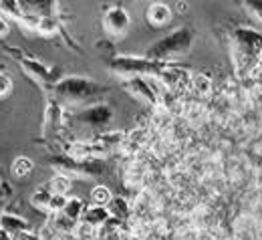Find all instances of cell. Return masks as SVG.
I'll list each match as a JSON object with an SVG mask.
<instances>
[{"instance_id": "1", "label": "cell", "mask_w": 262, "mask_h": 240, "mask_svg": "<svg viewBox=\"0 0 262 240\" xmlns=\"http://www.w3.org/2000/svg\"><path fill=\"white\" fill-rule=\"evenodd\" d=\"M105 25L109 29V33L113 34H123L129 27V16L123 8H111L105 16Z\"/></svg>"}, {"instance_id": "2", "label": "cell", "mask_w": 262, "mask_h": 240, "mask_svg": "<svg viewBox=\"0 0 262 240\" xmlns=\"http://www.w3.org/2000/svg\"><path fill=\"white\" fill-rule=\"evenodd\" d=\"M109 210L105 208V206H91V208H87L85 210V214H83V220L81 222H87V224H91V226H103V224H107V220H109Z\"/></svg>"}, {"instance_id": "3", "label": "cell", "mask_w": 262, "mask_h": 240, "mask_svg": "<svg viewBox=\"0 0 262 240\" xmlns=\"http://www.w3.org/2000/svg\"><path fill=\"white\" fill-rule=\"evenodd\" d=\"M238 40L250 55H258L262 51V36L252 31H238Z\"/></svg>"}, {"instance_id": "4", "label": "cell", "mask_w": 262, "mask_h": 240, "mask_svg": "<svg viewBox=\"0 0 262 240\" xmlns=\"http://www.w3.org/2000/svg\"><path fill=\"white\" fill-rule=\"evenodd\" d=\"M190 87H192V91L196 93L198 97H206L212 91V79L208 75H204V73H198V75L192 77Z\"/></svg>"}, {"instance_id": "5", "label": "cell", "mask_w": 262, "mask_h": 240, "mask_svg": "<svg viewBox=\"0 0 262 240\" xmlns=\"http://www.w3.org/2000/svg\"><path fill=\"white\" fill-rule=\"evenodd\" d=\"M169 16H171V12H169V8L165 6V4H154V6H149V10H147V18L154 23V25H165V23H169Z\"/></svg>"}, {"instance_id": "6", "label": "cell", "mask_w": 262, "mask_h": 240, "mask_svg": "<svg viewBox=\"0 0 262 240\" xmlns=\"http://www.w3.org/2000/svg\"><path fill=\"white\" fill-rule=\"evenodd\" d=\"M91 200H93V206H107L111 204L113 196H111V190L107 186H95L91 190Z\"/></svg>"}, {"instance_id": "7", "label": "cell", "mask_w": 262, "mask_h": 240, "mask_svg": "<svg viewBox=\"0 0 262 240\" xmlns=\"http://www.w3.org/2000/svg\"><path fill=\"white\" fill-rule=\"evenodd\" d=\"M73 236H75V240H95L99 236V232L95 226H91L87 222H79L75 232H73Z\"/></svg>"}, {"instance_id": "8", "label": "cell", "mask_w": 262, "mask_h": 240, "mask_svg": "<svg viewBox=\"0 0 262 240\" xmlns=\"http://www.w3.org/2000/svg\"><path fill=\"white\" fill-rule=\"evenodd\" d=\"M69 190H71V180L67 176H55L51 180V192L53 194H63V196H67Z\"/></svg>"}, {"instance_id": "9", "label": "cell", "mask_w": 262, "mask_h": 240, "mask_svg": "<svg viewBox=\"0 0 262 240\" xmlns=\"http://www.w3.org/2000/svg\"><path fill=\"white\" fill-rule=\"evenodd\" d=\"M33 168H34L33 162L29 158H16L14 160V166H12V173L16 178H25V176H29L33 171Z\"/></svg>"}, {"instance_id": "10", "label": "cell", "mask_w": 262, "mask_h": 240, "mask_svg": "<svg viewBox=\"0 0 262 240\" xmlns=\"http://www.w3.org/2000/svg\"><path fill=\"white\" fill-rule=\"evenodd\" d=\"M63 214H67L71 220H79V218H83V214H85V210H83V202L81 200H69V204H67V208H65V212Z\"/></svg>"}, {"instance_id": "11", "label": "cell", "mask_w": 262, "mask_h": 240, "mask_svg": "<svg viewBox=\"0 0 262 240\" xmlns=\"http://www.w3.org/2000/svg\"><path fill=\"white\" fill-rule=\"evenodd\" d=\"M67 204H69V198L67 196H63V194H53L51 196V202H49V210H53L57 214H63Z\"/></svg>"}, {"instance_id": "12", "label": "cell", "mask_w": 262, "mask_h": 240, "mask_svg": "<svg viewBox=\"0 0 262 240\" xmlns=\"http://www.w3.org/2000/svg\"><path fill=\"white\" fill-rule=\"evenodd\" d=\"M38 33L42 34H53L57 31V23H55V18L53 16H42L40 20H38V29H36Z\"/></svg>"}, {"instance_id": "13", "label": "cell", "mask_w": 262, "mask_h": 240, "mask_svg": "<svg viewBox=\"0 0 262 240\" xmlns=\"http://www.w3.org/2000/svg\"><path fill=\"white\" fill-rule=\"evenodd\" d=\"M51 196H53V192H51V190H38V192H34L33 204L40 206V208H49Z\"/></svg>"}, {"instance_id": "14", "label": "cell", "mask_w": 262, "mask_h": 240, "mask_svg": "<svg viewBox=\"0 0 262 240\" xmlns=\"http://www.w3.org/2000/svg\"><path fill=\"white\" fill-rule=\"evenodd\" d=\"M10 87H12L10 77H8V75H4V73H0V97H2V95H6V93L10 91Z\"/></svg>"}, {"instance_id": "15", "label": "cell", "mask_w": 262, "mask_h": 240, "mask_svg": "<svg viewBox=\"0 0 262 240\" xmlns=\"http://www.w3.org/2000/svg\"><path fill=\"white\" fill-rule=\"evenodd\" d=\"M250 8L256 12L258 18H262V4H258V2H250Z\"/></svg>"}, {"instance_id": "16", "label": "cell", "mask_w": 262, "mask_h": 240, "mask_svg": "<svg viewBox=\"0 0 262 240\" xmlns=\"http://www.w3.org/2000/svg\"><path fill=\"white\" fill-rule=\"evenodd\" d=\"M6 33H8V23L4 18H0V36H4Z\"/></svg>"}, {"instance_id": "17", "label": "cell", "mask_w": 262, "mask_h": 240, "mask_svg": "<svg viewBox=\"0 0 262 240\" xmlns=\"http://www.w3.org/2000/svg\"><path fill=\"white\" fill-rule=\"evenodd\" d=\"M258 61H260V65H262V51L258 53Z\"/></svg>"}]
</instances>
